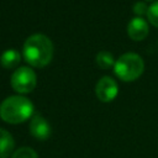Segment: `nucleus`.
Instances as JSON below:
<instances>
[{"mask_svg":"<svg viewBox=\"0 0 158 158\" xmlns=\"http://www.w3.org/2000/svg\"><path fill=\"white\" fill-rule=\"evenodd\" d=\"M23 57L25 60L36 68L47 65L53 57V43L52 41L41 33L30 36L23 43Z\"/></svg>","mask_w":158,"mask_h":158,"instance_id":"obj_1","label":"nucleus"},{"mask_svg":"<svg viewBox=\"0 0 158 158\" xmlns=\"http://www.w3.org/2000/svg\"><path fill=\"white\" fill-rule=\"evenodd\" d=\"M33 104L30 99L22 95H12L6 98L0 104V117L2 121L17 125L33 116Z\"/></svg>","mask_w":158,"mask_h":158,"instance_id":"obj_2","label":"nucleus"},{"mask_svg":"<svg viewBox=\"0 0 158 158\" xmlns=\"http://www.w3.org/2000/svg\"><path fill=\"white\" fill-rule=\"evenodd\" d=\"M144 70L143 59L136 53H125L116 59L114 72L117 78L123 81H133L138 79Z\"/></svg>","mask_w":158,"mask_h":158,"instance_id":"obj_3","label":"nucleus"},{"mask_svg":"<svg viewBox=\"0 0 158 158\" xmlns=\"http://www.w3.org/2000/svg\"><path fill=\"white\" fill-rule=\"evenodd\" d=\"M37 84V75L30 67H21L11 75V86L20 94L31 93Z\"/></svg>","mask_w":158,"mask_h":158,"instance_id":"obj_4","label":"nucleus"},{"mask_svg":"<svg viewBox=\"0 0 158 158\" xmlns=\"http://www.w3.org/2000/svg\"><path fill=\"white\" fill-rule=\"evenodd\" d=\"M95 94L98 99L102 102H110L112 101L117 94H118V86L117 83L111 77H102L99 79L95 86Z\"/></svg>","mask_w":158,"mask_h":158,"instance_id":"obj_5","label":"nucleus"},{"mask_svg":"<svg viewBox=\"0 0 158 158\" xmlns=\"http://www.w3.org/2000/svg\"><path fill=\"white\" fill-rule=\"evenodd\" d=\"M30 133L35 138L40 141H44L49 138L52 133V128L48 121L43 116H41L40 114H33L30 122Z\"/></svg>","mask_w":158,"mask_h":158,"instance_id":"obj_6","label":"nucleus"},{"mask_svg":"<svg viewBox=\"0 0 158 158\" xmlns=\"http://www.w3.org/2000/svg\"><path fill=\"white\" fill-rule=\"evenodd\" d=\"M148 23L146 22V20H143L142 17H133L128 26H127V32L128 36L133 40V41H142L147 37L148 35Z\"/></svg>","mask_w":158,"mask_h":158,"instance_id":"obj_7","label":"nucleus"},{"mask_svg":"<svg viewBox=\"0 0 158 158\" xmlns=\"http://www.w3.org/2000/svg\"><path fill=\"white\" fill-rule=\"evenodd\" d=\"M15 139L11 133L4 128H0V158L11 157L15 152Z\"/></svg>","mask_w":158,"mask_h":158,"instance_id":"obj_8","label":"nucleus"},{"mask_svg":"<svg viewBox=\"0 0 158 158\" xmlns=\"http://www.w3.org/2000/svg\"><path fill=\"white\" fill-rule=\"evenodd\" d=\"M20 60H21L20 53L16 49H12V48L2 52V54L0 57V63L6 69H12V68L17 67Z\"/></svg>","mask_w":158,"mask_h":158,"instance_id":"obj_9","label":"nucleus"},{"mask_svg":"<svg viewBox=\"0 0 158 158\" xmlns=\"http://www.w3.org/2000/svg\"><path fill=\"white\" fill-rule=\"evenodd\" d=\"M115 62L116 60L114 59V56L107 51H100L96 56V63L102 69H110L115 65Z\"/></svg>","mask_w":158,"mask_h":158,"instance_id":"obj_10","label":"nucleus"},{"mask_svg":"<svg viewBox=\"0 0 158 158\" xmlns=\"http://www.w3.org/2000/svg\"><path fill=\"white\" fill-rule=\"evenodd\" d=\"M11 158H38V154L31 147H21L11 154Z\"/></svg>","mask_w":158,"mask_h":158,"instance_id":"obj_11","label":"nucleus"},{"mask_svg":"<svg viewBox=\"0 0 158 158\" xmlns=\"http://www.w3.org/2000/svg\"><path fill=\"white\" fill-rule=\"evenodd\" d=\"M147 17L149 20V22L158 27V0L154 1L151 6H148V11H147Z\"/></svg>","mask_w":158,"mask_h":158,"instance_id":"obj_12","label":"nucleus"},{"mask_svg":"<svg viewBox=\"0 0 158 158\" xmlns=\"http://www.w3.org/2000/svg\"><path fill=\"white\" fill-rule=\"evenodd\" d=\"M147 11H148V6L143 1H138V2H136L133 5V12L136 15H138V17L144 15V14H147Z\"/></svg>","mask_w":158,"mask_h":158,"instance_id":"obj_13","label":"nucleus"},{"mask_svg":"<svg viewBox=\"0 0 158 158\" xmlns=\"http://www.w3.org/2000/svg\"><path fill=\"white\" fill-rule=\"evenodd\" d=\"M146 1H153L154 2V0H146Z\"/></svg>","mask_w":158,"mask_h":158,"instance_id":"obj_14","label":"nucleus"}]
</instances>
